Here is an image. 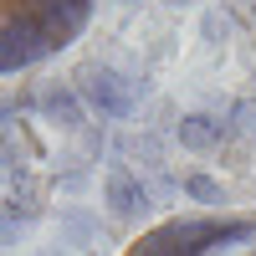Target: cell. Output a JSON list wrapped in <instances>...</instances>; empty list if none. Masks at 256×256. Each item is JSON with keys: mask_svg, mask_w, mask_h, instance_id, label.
I'll list each match as a JSON object with an SVG mask.
<instances>
[{"mask_svg": "<svg viewBox=\"0 0 256 256\" xmlns=\"http://www.w3.org/2000/svg\"><path fill=\"white\" fill-rule=\"evenodd\" d=\"M98 0H0V77L52 62L88 31Z\"/></svg>", "mask_w": 256, "mask_h": 256, "instance_id": "1", "label": "cell"}, {"mask_svg": "<svg viewBox=\"0 0 256 256\" xmlns=\"http://www.w3.org/2000/svg\"><path fill=\"white\" fill-rule=\"evenodd\" d=\"M118 256H256V210H190L134 236Z\"/></svg>", "mask_w": 256, "mask_h": 256, "instance_id": "2", "label": "cell"}]
</instances>
